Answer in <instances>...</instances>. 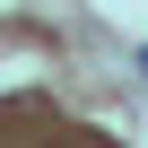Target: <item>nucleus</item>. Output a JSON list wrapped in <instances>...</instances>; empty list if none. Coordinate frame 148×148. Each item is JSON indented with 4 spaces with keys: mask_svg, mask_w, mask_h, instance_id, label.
Instances as JSON below:
<instances>
[{
    "mask_svg": "<svg viewBox=\"0 0 148 148\" xmlns=\"http://www.w3.org/2000/svg\"><path fill=\"white\" fill-rule=\"evenodd\" d=\"M139 79H148V52H139Z\"/></svg>",
    "mask_w": 148,
    "mask_h": 148,
    "instance_id": "obj_1",
    "label": "nucleus"
}]
</instances>
